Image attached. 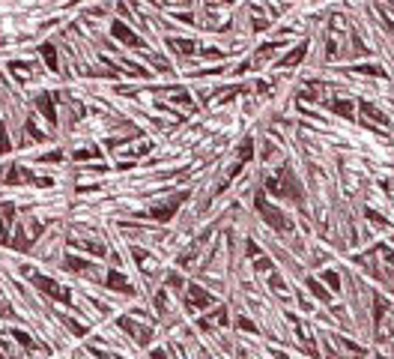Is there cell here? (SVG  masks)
<instances>
[{"instance_id":"1","label":"cell","mask_w":394,"mask_h":359,"mask_svg":"<svg viewBox=\"0 0 394 359\" xmlns=\"http://www.w3.org/2000/svg\"><path fill=\"white\" fill-rule=\"evenodd\" d=\"M293 183H296V180H293V174L284 168L281 180H278V177H275V180H269V192H272V195H278V198L290 195V198H296V201H299V198H302V192H299V189H290Z\"/></svg>"}]
</instances>
